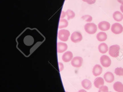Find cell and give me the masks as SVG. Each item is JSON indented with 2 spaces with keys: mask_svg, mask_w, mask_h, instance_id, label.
<instances>
[{
  "mask_svg": "<svg viewBox=\"0 0 123 92\" xmlns=\"http://www.w3.org/2000/svg\"><path fill=\"white\" fill-rule=\"evenodd\" d=\"M66 14L67 16L68 20L74 18L75 16V14L74 12L72 11L69 10V9L68 10L67 12H66Z\"/></svg>",
  "mask_w": 123,
  "mask_h": 92,
  "instance_id": "ffe728a7",
  "label": "cell"
},
{
  "mask_svg": "<svg viewBox=\"0 0 123 92\" xmlns=\"http://www.w3.org/2000/svg\"><path fill=\"white\" fill-rule=\"evenodd\" d=\"M104 78L106 82L110 83L114 81V76L112 73L111 72H107L104 74Z\"/></svg>",
  "mask_w": 123,
  "mask_h": 92,
  "instance_id": "9c48e42d",
  "label": "cell"
},
{
  "mask_svg": "<svg viewBox=\"0 0 123 92\" xmlns=\"http://www.w3.org/2000/svg\"><path fill=\"white\" fill-rule=\"evenodd\" d=\"M68 25V23L66 19H61L60 21L59 24V28L62 29L63 28H66L67 27Z\"/></svg>",
  "mask_w": 123,
  "mask_h": 92,
  "instance_id": "d6986e66",
  "label": "cell"
},
{
  "mask_svg": "<svg viewBox=\"0 0 123 92\" xmlns=\"http://www.w3.org/2000/svg\"><path fill=\"white\" fill-rule=\"evenodd\" d=\"M78 92H87L85 90H83V89H82V90H80Z\"/></svg>",
  "mask_w": 123,
  "mask_h": 92,
  "instance_id": "83f0119b",
  "label": "cell"
},
{
  "mask_svg": "<svg viewBox=\"0 0 123 92\" xmlns=\"http://www.w3.org/2000/svg\"><path fill=\"white\" fill-rule=\"evenodd\" d=\"M113 18L116 21L120 22L123 19V15L119 11H116L113 14Z\"/></svg>",
  "mask_w": 123,
  "mask_h": 92,
  "instance_id": "2e32d148",
  "label": "cell"
},
{
  "mask_svg": "<svg viewBox=\"0 0 123 92\" xmlns=\"http://www.w3.org/2000/svg\"><path fill=\"white\" fill-rule=\"evenodd\" d=\"M83 59L81 57L76 56L74 57L71 61V65L74 67H80L82 66Z\"/></svg>",
  "mask_w": 123,
  "mask_h": 92,
  "instance_id": "8992f818",
  "label": "cell"
},
{
  "mask_svg": "<svg viewBox=\"0 0 123 92\" xmlns=\"http://www.w3.org/2000/svg\"><path fill=\"white\" fill-rule=\"evenodd\" d=\"M84 28L85 31L90 34H94L97 31V26L93 23L86 24L85 25Z\"/></svg>",
  "mask_w": 123,
  "mask_h": 92,
  "instance_id": "7a4b0ae2",
  "label": "cell"
},
{
  "mask_svg": "<svg viewBox=\"0 0 123 92\" xmlns=\"http://www.w3.org/2000/svg\"></svg>",
  "mask_w": 123,
  "mask_h": 92,
  "instance_id": "f1b7e54d",
  "label": "cell"
},
{
  "mask_svg": "<svg viewBox=\"0 0 123 92\" xmlns=\"http://www.w3.org/2000/svg\"><path fill=\"white\" fill-rule=\"evenodd\" d=\"M117 1L121 5H123V0H117Z\"/></svg>",
  "mask_w": 123,
  "mask_h": 92,
  "instance_id": "484cf974",
  "label": "cell"
},
{
  "mask_svg": "<svg viewBox=\"0 0 123 92\" xmlns=\"http://www.w3.org/2000/svg\"><path fill=\"white\" fill-rule=\"evenodd\" d=\"M99 52L101 54H105L108 50V45L105 43H101L98 46Z\"/></svg>",
  "mask_w": 123,
  "mask_h": 92,
  "instance_id": "5bb4252c",
  "label": "cell"
},
{
  "mask_svg": "<svg viewBox=\"0 0 123 92\" xmlns=\"http://www.w3.org/2000/svg\"><path fill=\"white\" fill-rule=\"evenodd\" d=\"M98 28L100 30L106 31L109 30L111 26L110 23L107 21H103L100 22L98 25Z\"/></svg>",
  "mask_w": 123,
  "mask_h": 92,
  "instance_id": "ba28073f",
  "label": "cell"
},
{
  "mask_svg": "<svg viewBox=\"0 0 123 92\" xmlns=\"http://www.w3.org/2000/svg\"><path fill=\"white\" fill-rule=\"evenodd\" d=\"M100 61L101 65L104 67H108L111 64V60L107 55H104L101 57Z\"/></svg>",
  "mask_w": 123,
  "mask_h": 92,
  "instance_id": "5b68a950",
  "label": "cell"
},
{
  "mask_svg": "<svg viewBox=\"0 0 123 92\" xmlns=\"http://www.w3.org/2000/svg\"><path fill=\"white\" fill-rule=\"evenodd\" d=\"M111 31L114 34H119L121 33L123 31V27L118 23H115L111 26Z\"/></svg>",
  "mask_w": 123,
  "mask_h": 92,
  "instance_id": "277c9868",
  "label": "cell"
},
{
  "mask_svg": "<svg viewBox=\"0 0 123 92\" xmlns=\"http://www.w3.org/2000/svg\"><path fill=\"white\" fill-rule=\"evenodd\" d=\"M122 92H123V91H122Z\"/></svg>",
  "mask_w": 123,
  "mask_h": 92,
  "instance_id": "f546056e",
  "label": "cell"
},
{
  "mask_svg": "<svg viewBox=\"0 0 123 92\" xmlns=\"http://www.w3.org/2000/svg\"><path fill=\"white\" fill-rule=\"evenodd\" d=\"M104 80L101 77L97 78L94 80V85L97 88H100L101 86H104Z\"/></svg>",
  "mask_w": 123,
  "mask_h": 92,
  "instance_id": "4fadbf2b",
  "label": "cell"
},
{
  "mask_svg": "<svg viewBox=\"0 0 123 92\" xmlns=\"http://www.w3.org/2000/svg\"><path fill=\"white\" fill-rule=\"evenodd\" d=\"M113 88L117 92H122L123 91V85L120 82H117L113 85Z\"/></svg>",
  "mask_w": 123,
  "mask_h": 92,
  "instance_id": "e0dca14e",
  "label": "cell"
},
{
  "mask_svg": "<svg viewBox=\"0 0 123 92\" xmlns=\"http://www.w3.org/2000/svg\"><path fill=\"white\" fill-rule=\"evenodd\" d=\"M83 2L87 3L89 5H92L95 3L96 0H82Z\"/></svg>",
  "mask_w": 123,
  "mask_h": 92,
  "instance_id": "cb8c5ba5",
  "label": "cell"
},
{
  "mask_svg": "<svg viewBox=\"0 0 123 92\" xmlns=\"http://www.w3.org/2000/svg\"><path fill=\"white\" fill-rule=\"evenodd\" d=\"M102 72L103 69L101 66L99 65H96L93 68V74L95 77L100 75L102 73Z\"/></svg>",
  "mask_w": 123,
  "mask_h": 92,
  "instance_id": "30bf717a",
  "label": "cell"
},
{
  "mask_svg": "<svg viewBox=\"0 0 123 92\" xmlns=\"http://www.w3.org/2000/svg\"><path fill=\"white\" fill-rule=\"evenodd\" d=\"M70 39L72 42L74 43H78L82 41L83 37L80 32L75 31L72 34Z\"/></svg>",
  "mask_w": 123,
  "mask_h": 92,
  "instance_id": "52a82bcc",
  "label": "cell"
},
{
  "mask_svg": "<svg viewBox=\"0 0 123 92\" xmlns=\"http://www.w3.org/2000/svg\"><path fill=\"white\" fill-rule=\"evenodd\" d=\"M82 86L86 90H90L92 87V83L89 80L85 79L82 81Z\"/></svg>",
  "mask_w": 123,
  "mask_h": 92,
  "instance_id": "9a60e30c",
  "label": "cell"
},
{
  "mask_svg": "<svg viewBox=\"0 0 123 92\" xmlns=\"http://www.w3.org/2000/svg\"><path fill=\"white\" fill-rule=\"evenodd\" d=\"M120 10L123 13V5H122L120 6Z\"/></svg>",
  "mask_w": 123,
  "mask_h": 92,
  "instance_id": "4316f807",
  "label": "cell"
},
{
  "mask_svg": "<svg viewBox=\"0 0 123 92\" xmlns=\"http://www.w3.org/2000/svg\"><path fill=\"white\" fill-rule=\"evenodd\" d=\"M120 47L119 45H112L110 46L109 49V54L112 57L116 58L118 57L119 55Z\"/></svg>",
  "mask_w": 123,
  "mask_h": 92,
  "instance_id": "6da1fadb",
  "label": "cell"
},
{
  "mask_svg": "<svg viewBox=\"0 0 123 92\" xmlns=\"http://www.w3.org/2000/svg\"><path fill=\"white\" fill-rule=\"evenodd\" d=\"M66 15V13L64 11H62V15H61V18H64L65 15Z\"/></svg>",
  "mask_w": 123,
  "mask_h": 92,
  "instance_id": "d4e9b609",
  "label": "cell"
},
{
  "mask_svg": "<svg viewBox=\"0 0 123 92\" xmlns=\"http://www.w3.org/2000/svg\"><path fill=\"white\" fill-rule=\"evenodd\" d=\"M114 73L117 75H118V76H123V68L120 67L116 68Z\"/></svg>",
  "mask_w": 123,
  "mask_h": 92,
  "instance_id": "44dd1931",
  "label": "cell"
},
{
  "mask_svg": "<svg viewBox=\"0 0 123 92\" xmlns=\"http://www.w3.org/2000/svg\"><path fill=\"white\" fill-rule=\"evenodd\" d=\"M70 33L69 31L62 29L59 31L58 33V38L62 41L66 42L68 40Z\"/></svg>",
  "mask_w": 123,
  "mask_h": 92,
  "instance_id": "3957f363",
  "label": "cell"
},
{
  "mask_svg": "<svg viewBox=\"0 0 123 92\" xmlns=\"http://www.w3.org/2000/svg\"><path fill=\"white\" fill-rule=\"evenodd\" d=\"M96 38L98 41L100 42L105 41L107 39V36L105 32H100L97 34Z\"/></svg>",
  "mask_w": 123,
  "mask_h": 92,
  "instance_id": "ac0fdd59",
  "label": "cell"
},
{
  "mask_svg": "<svg viewBox=\"0 0 123 92\" xmlns=\"http://www.w3.org/2000/svg\"><path fill=\"white\" fill-rule=\"evenodd\" d=\"M98 92H109L108 88L106 86H103L99 88Z\"/></svg>",
  "mask_w": 123,
  "mask_h": 92,
  "instance_id": "603a6c76",
  "label": "cell"
},
{
  "mask_svg": "<svg viewBox=\"0 0 123 92\" xmlns=\"http://www.w3.org/2000/svg\"><path fill=\"white\" fill-rule=\"evenodd\" d=\"M82 18L83 20H85L86 21L88 22H91L92 20V16L89 15L83 16L82 17Z\"/></svg>",
  "mask_w": 123,
  "mask_h": 92,
  "instance_id": "7402d4cb",
  "label": "cell"
},
{
  "mask_svg": "<svg viewBox=\"0 0 123 92\" xmlns=\"http://www.w3.org/2000/svg\"><path fill=\"white\" fill-rule=\"evenodd\" d=\"M73 57V55L71 52L68 51L65 52L62 55V60L65 62H69L71 61Z\"/></svg>",
  "mask_w": 123,
  "mask_h": 92,
  "instance_id": "8fae6325",
  "label": "cell"
},
{
  "mask_svg": "<svg viewBox=\"0 0 123 92\" xmlns=\"http://www.w3.org/2000/svg\"><path fill=\"white\" fill-rule=\"evenodd\" d=\"M68 49V46L65 43L59 42L57 44V52L62 53Z\"/></svg>",
  "mask_w": 123,
  "mask_h": 92,
  "instance_id": "7c38bea8",
  "label": "cell"
}]
</instances>
